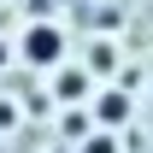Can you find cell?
Masks as SVG:
<instances>
[{
	"mask_svg": "<svg viewBox=\"0 0 153 153\" xmlns=\"http://www.w3.org/2000/svg\"><path fill=\"white\" fill-rule=\"evenodd\" d=\"M59 53H65V36H59L53 24H30V36H24V59H30L36 71H53Z\"/></svg>",
	"mask_w": 153,
	"mask_h": 153,
	"instance_id": "obj_1",
	"label": "cell"
},
{
	"mask_svg": "<svg viewBox=\"0 0 153 153\" xmlns=\"http://www.w3.org/2000/svg\"><path fill=\"white\" fill-rule=\"evenodd\" d=\"M94 118L106 124V130H112V124H124V118H130V94H124V88H106V94L94 100Z\"/></svg>",
	"mask_w": 153,
	"mask_h": 153,
	"instance_id": "obj_2",
	"label": "cell"
},
{
	"mask_svg": "<svg viewBox=\"0 0 153 153\" xmlns=\"http://www.w3.org/2000/svg\"><path fill=\"white\" fill-rule=\"evenodd\" d=\"M82 88H88V76H76V71H65V76H59V100H76Z\"/></svg>",
	"mask_w": 153,
	"mask_h": 153,
	"instance_id": "obj_3",
	"label": "cell"
},
{
	"mask_svg": "<svg viewBox=\"0 0 153 153\" xmlns=\"http://www.w3.org/2000/svg\"><path fill=\"white\" fill-rule=\"evenodd\" d=\"M82 153H118V147H112V135H88V141H82Z\"/></svg>",
	"mask_w": 153,
	"mask_h": 153,
	"instance_id": "obj_4",
	"label": "cell"
},
{
	"mask_svg": "<svg viewBox=\"0 0 153 153\" xmlns=\"http://www.w3.org/2000/svg\"><path fill=\"white\" fill-rule=\"evenodd\" d=\"M6 59H12V47H6V41H0V65H6Z\"/></svg>",
	"mask_w": 153,
	"mask_h": 153,
	"instance_id": "obj_5",
	"label": "cell"
}]
</instances>
